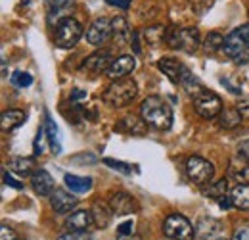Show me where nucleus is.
Instances as JSON below:
<instances>
[{"instance_id":"obj_16","label":"nucleus","mask_w":249,"mask_h":240,"mask_svg":"<svg viewBox=\"0 0 249 240\" xmlns=\"http://www.w3.org/2000/svg\"><path fill=\"white\" fill-rule=\"evenodd\" d=\"M77 202L79 200L75 196H71L69 192H65L62 188H58V190H54L50 194V206H52V210L58 211V213H69L77 206Z\"/></svg>"},{"instance_id":"obj_32","label":"nucleus","mask_w":249,"mask_h":240,"mask_svg":"<svg viewBox=\"0 0 249 240\" xmlns=\"http://www.w3.org/2000/svg\"><path fill=\"white\" fill-rule=\"evenodd\" d=\"M104 163L109 165V167H113V169H117V171H121V173H124V175L130 173V165H126V163H123V161H115V160H111V158H106Z\"/></svg>"},{"instance_id":"obj_31","label":"nucleus","mask_w":249,"mask_h":240,"mask_svg":"<svg viewBox=\"0 0 249 240\" xmlns=\"http://www.w3.org/2000/svg\"><path fill=\"white\" fill-rule=\"evenodd\" d=\"M12 85L18 87V89H25V87H31L33 85V77L25 71H14L12 75Z\"/></svg>"},{"instance_id":"obj_26","label":"nucleus","mask_w":249,"mask_h":240,"mask_svg":"<svg viewBox=\"0 0 249 240\" xmlns=\"http://www.w3.org/2000/svg\"><path fill=\"white\" fill-rule=\"evenodd\" d=\"M10 169L19 177H29V175H33V169H35V160H31V158H12Z\"/></svg>"},{"instance_id":"obj_41","label":"nucleus","mask_w":249,"mask_h":240,"mask_svg":"<svg viewBox=\"0 0 249 240\" xmlns=\"http://www.w3.org/2000/svg\"><path fill=\"white\" fill-rule=\"evenodd\" d=\"M42 137H44V131H38L36 133V140H35V156H40V152H42V144H40Z\"/></svg>"},{"instance_id":"obj_12","label":"nucleus","mask_w":249,"mask_h":240,"mask_svg":"<svg viewBox=\"0 0 249 240\" xmlns=\"http://www.w3.org/2000/svg\"><path fill=\"white\" fill-rule=\"evenodd\" d=\"M148 127H150V125H148L146 121L136 118V116H126V118H123L121 121L115 123V131L126 133V135H136V137L146 135V133H148Z\"/></svg>"},{"instance_id":"obj_29","label":"nucleus","mask_w":249,"mask_h":240,"mask_svg":"<svg viewBox=\"0 0 249 240\" xmlns=\"http://www.w3.org/2000/svg\"><path fill=\"white\" fill-rule=\"evenodd\" d=\"M226 190H228V180L220 179V180H217V182H213V184H209L207 188H203V194L218 200V198L226 196Z\"/></svg>"},{"instance_id":"obj_4","label":"nucleus","mask_w":249,"mask_h":240,"mask_svg":"<svg viewBox=\"0 0 249 240\" xmlns=\"http://www.w3.org/2000/svg\"><path fill=\"white\" fill-rule=\"evenodd\" d=\"M165 42L171 48L182 50L186 54H194L199 48V31L196 27H188V29H169L167 31V39Z\"/></svg>"},{"instance_id":"obj_24","label":"nucleus","mask_w":249,"mask_h":240,"mask_svg":"<svg viewBox=\"0 0 249 240\" xmlns=\"http://www.w3.org/2000/svg\"><path fill=\"white\" fill-rule=\"evenodd\" d=\"M242 114L236 110V106L234 108H222V112H220V116H218V127L220 129H236L240 123H242Z\"/></svg>"},{"instance_id":"obj_27","label":"nucleus","mask_w":249,"mask_h":240,"mask_svg":"<svg viewBox=\"0 0 249 240\" xmlns=\"http://www.w3.org/2000/svg\"><path fill=\"white\" fill-rule=\"evenodd\" d=\"M142 37H144V40H146L150 46H159V44L167 39V29H165L163 25H152V27L144 29Z\"/></svg>"},{"instance_id":"obj_3","label":"nucleus","mask_w":249,"mask_h":240,"mask_svg":"<svg viewBox=\"0 0 249 240\" xmlns=\"http://www.w3.org/2000/svg\"><path fill=\"white\" fill-rule=\"evenodd\" d=\"M136 94H138L136 83H134L130 77H123V79L113 81V83L106 89L102 100H104V104L109 106V108H124V106H128V104L136 98Z\"/></svg>"},{"instance_id":"obj_30","label":"nucleus","mask_w":249,"mask_h":240,"mask_svg":"<svg viewBox=\"0 0 249 240\" xmlns=\"http://www.w3.org/2000/svg\"><path fill=\"white\" fill-rule=\"evenodd\" d=\"M222 44H224V37L218 33V31H213V33H209L207 35V39H205V50L207 52H217L218 48H222Z\"/></svg>"},{"instance_id":"obj_34","label":"nucleus","mask_w":249,"mask_h":240,"mask_svg":"<svg viewBox=\"0 0 249 240\" xmlns=\"http://www.w3.org/2000/svg\"><path fill=\"white\" fill-rule=\"evenodd\" d=\"M2 179H4V184H8V186H12V188H18V190H21L23 188V184L19 182V180H16L12 175H10V171L6 169L4 171V175H2Z\"/></svg>"},{"instance_id":"obj_46","label":"nucleus","mask_w":249,"mask_h":240,"mask_svg":"<svg viewBox=\"0 0 249 240\" xmlns=\"http://www.w3.org/2000/svg\"><path fill=\"white\" fill-rule=\"evenodd\" d=\"M85 96V92L83 90H75V94H73V100H77V98H83Z\"/></svg>"},{"instance_id":"obj_23","label":"nucleus","mask_w":249,"mask_h":240,"mask_svg":"<svg viewBox=\"0 0 249 240\" xmlns=\"http://www.w3.org/2000/svg\"><path fill=\"white\" fill-rule=\"evenodd\" d=\"M230 198H232L234 208L248 211L249 210V182H238V184L232 188Z\"/></svg>"},{"instance_id":"obj_35","label":"nucleus","mask_w":249,"mask_h":240,"mask_svg":"<svg viewBox=\"0 0 249 240\" xmlns=\"http://www.w3.org/2000/svg\"><path fill=\"white\" fill-rule=\"evenodd\" d=\"M0 235H2V240H21L18 235H16V231H14V229H10L8 225H2Z\"/></svg>"},{"instance_id":"obj_14","label":"nucleus","mask_w":249,"mask_h":240,"mask_svg":"<svg viewBox=\"0 0 249 240\" xmlns=\"http://www.w3.org/2000/svg\"><path fill=\"white\" fill-rule=\"evenodd\" d=\"M109 206L115 215H128L132 211H136V202L130 194L126 192H115L109 196Z\"/></svg>"},{"instance_id":"obj_7","label":"nucleus","mask_w":249,"mask_h":240,"mask_svg":"<svg viewBox=\"0 0 249 240\" xmlns=\"http://www.w3.org/2000/svg\"><path fill=\"white\" fill-rule=\"evenodd\" d=\"M81 37H83V25L73 18H63L56 27V46L65 50L73 48Z\"/></svg>"},{"instance_id":"obj_40","label":"nucleus","mask_w":249,"mask_h":240,"mask_svg":"<svg viewBox=\"0 0 249 240\" xmlns=\"http://www.w3.org/2000/svg\"><path fill=\"white\" fill-rule=\"evenodd\" d=\"M236 156H240V158H244V160H249V139L244 140V142L238 146V154H236Z\"/></svg>"},{"instance_id":"obj_38","label":"nucleus","mask_w":249,"mask_h":240,"mask_svg":"<svg viewBox=\"0 0 249 240\" xmlns=\"http://www.w3.org/2000/svg\"><path fill=\"white\" fill-rule=\"evenodd\" d=\"M132 227H134V223H132L130 219H128V221H124L123 225H119V229H117V235H119V237H126V235H130Z\"/></svg>"},{"instance_id":"obj_22","label":"nucleus","mask_w":249,"mask_h":240,"mask_svg":"<svg viewBox=\"0 0 249 240\" xmlns=\"http://www.w3.org/2000/svg\"><path fill=\"white\" fill-rule=\"evenodd\" d=\"M25 112L23 110H6L2 112V118H0V127L4 133H10L14 129H18L23 121H25Z\"/></svg>"},{"instance_id":"obj_17","label":"nucleus","mask_w":249,"mask_h":240,"mask_svg":"<svg viewBox=\"0 0 249 240\" xmlns=\"http://www.w3.org/2000/svg\"><path fill=\"white\" fill-rule=\"evenodd\" d=\"M31 184L33 190L38 194V196H50L54 192V179L48 171L44 169H38L31 175Z\"/></svg>"},{"instance_id":"obj_9","label":"nucleus","mask_w":249,"mask_h":240,"mask_svg":"<svg viewBox=\"0 0 249 240\" xmlns=\"http://www.w3.org/2000/svg\"><path fill=\"white\" fill-rule=\"evenodd\" d=\"M111 61H113V58H111V52L109 50H98V52L90 54L87 60L83 61L81 69L87 71V73H90V75H100V73L107 71V67L111 65Z\"/></svg>"},{"instance_id":"obj_45","label":"nucleus","mask_w":249,"mask_h":240,"mask_svg":"<svg viewBox=\"0 0 249 240\" xmlns=\"http://www.w3.org/2000/svg\"><path fill=\"white\" fill-rule=\"evenodd\" d=\"M117 240H140L138 235H126V237H119Z\"/></svg>"},{"instance_id":"obj_15","label":"nucleus","mask_w":249,"mask_h":240,"mask_svg":"<svg viewBox=\"0 0 249 240\" xmlns=\"http://www.w3.org/2000/svg\"><path fill=\"white\" fill-rule=\"evenodd\" d=\"M220 231H222V225L218 221L205 217L196 227V240H217L220 239Z\"/></svg>"},{"instance_id":"obj_8","label":"nucleus","mask_w":249,"mask_h":240,"mask_svg":"<svg viewBox=\"0 0 249 240\" xmlns=\"http://www.w3.org/2000/svg\"><path fill=\"white\" fill-rule=\"evenodd\" d=\"M163 233L171 240H192L196 231L184 215L173 213L163 221Z\"/></svg>"},{"instance_id":"obj_11","label":"nucleus","mask_w":249,"mask_h":240,"mask_svg":"<svg viewBox=\"0 0 249 240\" xmlns=\"http://www.w3.org/2000/svg\"><path fill=\"white\" fill-rule=\"evenodd\" d=\"M136 67V60H134V56H119L117 60L111 61V65L107 67V71H106V75L111 79V81H117V79H123L126 77L128 73H132V69Z\"/></svg>"},{"instance_id":"obj_5","label":"nucleus","mask_w":249,"mask_h":240,"mask_svg":"<svg viewBox=\"0 0 249 240\" xmlns=\"http://www.w3.org/2000/svg\"><path fill=\"white\" fill-rule=\"evenodd\" d=\"M194 110L203 120H215L222 112V100L218 98L213 90L201 89L194 96Z\"/></svg>"},{"instance_id":"obj_21","label":"nucleus","mask_w":249,"mask_h":240,"mask_svg":"<svg viewBox=\"0 0 249 240\" xmlns=\"http://www.w3.org/2000/svg\"><path fill=\"white\" fill-rule=\"evenodd\" d=\"M228 173L236 182H249V160H244L240 156L230 160Z\"/></svg>"},{"instance_id":"obj_47","label":"nucleus","mask_w":249,"mask_h":240,"mask_svg":"<svg viewBox=\"0 0 249 240\" xmlns=\"http://www.w3.org/2000/svg\"><path fill=\"white\" fill-rule=\"evenodd\" d=\"M21 2H23V4H29V0H21Z\"/></svg>"},{"instance_id":"obj_42","label":"nucleus","mask_w":249,"mask_h":240,"mask_svg":"<svg viewBox=\"0 0 249 240\" xmlns=\"http://www.w3.org/2000/svg\"><path fill=\"white\" fill-rule=\"evenodd\" d=\"M218 206H220L222 210H230L234 204H232V198H228V196H222V198H218Z\"/></svg>"},{"instance_id":"obj_25","label":"nucleus","mask_w":249,"mask_h":240,"mask_svg":"<svg viewBox=\"0 0 249 240\" xmlns=\"http://www.w3.org/2000/svg\"><path fill=\"white\" fill-rule=\"evenodd\" d=\"M65 186L71 190V192H77V194H85L92 188V179L90 177H77V175H65Z\"/></svg>"},{"instance_id":"obj_19","label":"nucleus","mask_w":249,"mask_h":240,"mask_svg":"<svg viewBox=\"0 0 249 240\" xmlns=\"http://www.w3.org/2000/svg\"><path fill=\"white\" fill-rule=\"evenodd\" d=\"M157 67L173 81V83H180L182 79V73H184V65L175 58H161L157 61Z\"/></svg>"},{"instance_id":"obj_33","label":"nucleus","mask_w":249,"mask_h":240,"mask_svg":"<svg viewBox=\"0 0 249 240\" xmlns=\"http://www.w3.org/2000/svg\"><path fill=\"white\" fill-rule=\"evenodd\" d=\"M236 110L242 114V118H244V120H249V96H246V98H240V100H238Z\"/></svg>"},{"instance_id":"obj_13","label":"nucleus","mask_w":249,"mask_h":240,"mask_svg":"<svg viewBox=\"0 0 249 240\" xmlns=\"http://www.w3.org/2000/svg\"><path fill=\"white\" fill-rule=\"evenodd\" d=\"M94 223L92 219V211L87 210H79L73 211L67 219H65V227L73 233H87V229Z\"/></svg>"},{"instance_id":"obj_44","label":"nucleus","mask_w":249,"mask_h":240,"mask_svg":"<svg viewBox=\"0 0 249 240\" xmlns=\"http://www.w3.org/2000/svg\"><path fill=\"white\" fill-rule=\"evenodd\" d=\"M220 83H222V85H224V87H226V89L230 90V92H232V94H240V92H242V89H238V87H234V85H230V81H228V79H226V77H224V79H222V81H220Z\"/></svg>"},{"instance_id":"obj_37","label":"nucleus","mask_w":249,"mask_h":240,"mask_svg":"<svg viewBox=\"0 0 249 240\" xmlns=\"http://www.w3.org/2000/svg\"><path fill=\"white\" fill-rule=\"evenodd\" d=\"M58 240H89V237L85 235V233H65V235H62Z\"/></svg>"},{"instance_id":"obj_20","label":"nucleus","mask_w":249,"mask_h":240,"mask_svg":"<svg viewBox=\"0 0 249 240\" xmlns=\"http://www.w3.org/2000/svg\"><path fill=\"white\" fill-rule=\"evenodd\" d=\"M111 31H113V39L119 46H124L126 42L132 40V31H130L123 16H117V18L111 20Z\"/></svg>"},{"instance_id":"obj_28","label":"nucleus","mask_w":249,"mask_h":240,"mask_svg":"<svg viewBox=\"0 0 249 240\" xmlns=\"http://www.w3.org/2000/svg\"><path fill=\"white\" fill-rule=\"evenodd\" d=\"M46 135H48V140H50V146L54 154H60L62 152V144H60V133H58V127L54 120L50 118V114H46Z\"/></svg>"},{"instance_id":"obj_2","label":"nucleus","mask_w":249,"mask_h":240,"mask_svg":"<svg viewBox=\"0 0 249 240\" xmlns=\"http://www.w3.org/2000/svg\"><path fill=\"white\" fill-rule=\"evenodd\" d=\"M224 54L236 63L244 65L249 61V23L240 25L224 37Z\"/></svg>"},{"instance_id":"obj_48","label":"nucleus","mask_w":249,"mask_h":240,"mask_svg":"<svg viewBox=\"0 0 249 240\" xmlns=\"http://www.w3.org/2000/svg\"><path fill=\"white\" fill-rule=\"evenodd\" d=\"M217 240H224V239H222V237H220V239H217Z\"/></svg>"},{"instance_id":"obj_10","label":"nucleus","mask_w":249,"mask_h":240,"mask_svg":"<svg viewBox=\"0 0 249 240\" xmlns=\"http://www.w3.org/2000/svg\"><path fill=\"white\" fill-rule=\"evenodd\" d=\"M111 35H113L111 21L106 20V18H98V20L92 21V25L87 29V40L94 46H98V44H104Z\"/></svg>"},{"instance_id":"obj_18","label":"nucleus","mask_w":249,"mask_h":240,"mask_svg":"<svg viewBox=\"0 0 249 240\" xmlns=\"http://www.w3.org/2000/svg\"><path fill=\"white\" fill-rule=\"evenodd\" d=\"M115 213L111 210V206L109 204H106V202H94L92 206V219H94V225L98 227V229H106V227H109V223H111V217H113Z\"/></svg>"},{"instance_id":"obj_36","label":"nucleus","mask_w":249,"mask_h":240,"mask_svg":"<svg viewBox=\"0 0 249 240\" xmlns=\"http://www.w3.org/2000/svg\"><path fill=\"white\" fill-rule=\"evenodd\" d=\"M46 4H48V8L52 12H58V10H62L69 4V0H46Z\"/></svg>"},{"instance_id":"obj_43","label":"nucleus","mask_w":249,"mask_h":240,"mask_svg":"<svg viewBox=\"0 0 249 240\" xmlns=\"http://www.w3.org/2000/svg\"><path fill=\"white\" fill-rule=\"evenodd\" d=\"M107 4H111V6H117V8H128L130 6V0H106Z\"/></svg>"},{"instance_id":"obj_1","label":"nucleus","mask_w":249,"mask_h":240,"mask_svg":"<svg viewBox=\"0 0 249 240\" xmlns=\"http://www.w3.org/2000/svg\"><path fill=\"white\" fill-rule=\"evenodd\" d=\"M140 114H142V120L157 131H167L173 125V110L159 96H148L140 104Z\"/></svg>"},{"instance_id":"obj_39","label":"nucleus","mask_w":249,"mask_h":240,"mask_svg":"<svg viewBox=\"0 0 249 240\" xmlns=\"http://www.w3.org/2000/svg\"><path fill=\"white\" fill-rule=\"evenodd\" d=\"M232 240H249V227H240V229L234 233Z\"/></svg>"},{"instance_id":"obj_6","label":"nucleus","mask_w":249,"mask_h":240,"mask_svg":"<svg viewBox=\"0 0 249 240\" xmlns=\"http://www.w3.org/2000/svg\"><path fill=\"white\" fill-rule=\"evenodd\" d=\"M186 175L194 184L205 186L211 182L213 175H215V165L199 156H192L186 160Z\"/></svg>"}]
</instances>
